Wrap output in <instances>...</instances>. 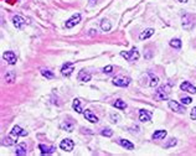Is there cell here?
<instances>
[{
	"mask_svg": "<svg viewBox=\"0 0 196 156\" xmlns=\"http://www.w3.org/2000/svg\"><path fill=\"white\" fill-rule=\"evenodd\" d=\"M170 91H171L170 84H164V85H161V87H159V89H158L156 93H155V98L159 99V100H165V99H168L169 94H170Z\"/></svg>",
	"mask_w": 196,
	"mask_h": 156,
	"instance_id": "cell-1",
	"label": "cell"
},
{
	"mask_svg": "<svg viewBox=\"0 0 196 156\" xmlns=\"http://www.w3.org/2000/svg\"><path fill=\"white\" fill-rule=\"evenodd\" d=\"M120 56H122V57H124L126 59H128V61L133 62V61H138V58H139V52H138L137 48L133 47V48H132V51H129V52H124V51H122V52H120Z\"/></svg>",
	"mask_w": 196,
	"mask_h": 156,
	"instance_id": "cell-2",
	"label": "cell"
},
{
	"mask_svg": "<svg viewBox=\"0 0 196 156\" xmlns=\"http://www.w3.org/2000/svg\"><path fill=\"white\" fill-rule=\"evenodd\" d=\"M130 83V78L129 77H124V76H117L113 78V84L117 87H128Z\"/></svg>",
	"mask_w": 196,
	"mask_h": 156,
	"instance_id": "cell-3",
	"label": "cell"
},
{
	"mask_svg": "<svg viewBox=\"0 0 196 156\" xmlns=\"http://www.w3.org/2000/svg\"><path fill=\"white\" fill-rule=\"evenodd\" d=\"M168 105L173 111H175V113H180V114L185 113V107L181 105V104H179L178 102H175V100H169Z\"/></svg>",
	"mask_w": 196,
	"mask_h": 156,
	"instance_id": "cell-4",
	"label": "cell"
},
{
	"mask_svg": "<svg viewBox=\"0 0 196 156\" xmlns=\"http://www.w3.org/2000/svg\"><path fill=\"white\" fill-rule=\"evenodd\" d=\"M60 147L62 149L63 151H67V152H70V151H72L73 150V147H75V143L71 139H65V140H62L61 143H60Z\"/></svg>",
	"mask_w": 196,
	"mask_h": 156,
	"instance_id": "cell-5",
	"label": "cell"
},
{
	"mask_svg": "<svg viewBox=\"0 0 196 156\" xmlns=\"http://www.w3.org/2000/svg\"><path fill=\"white\" fill-rule=\"evenodd\" d=\"M17 137H19L17 135H15V134L10 133V135H9V136H6V137H4V139H3V141H1L3 146H11V145L16 144Z\"/></svg>",
	"mask_w": 196,
	"mask_h": 156,
	"instance_id": "cell-6",
	"label": "cell"
},
{
	"mask_svg": "<svg viewBox=\"0 0 196 156\" xmlns=\"http://www.w3.org/2000/svg\"><path fill=\"white\" fill-rule=\"evenodd\" d=\"M195 25V21L191 15H185V16H183V27L186 29V30H191L194 27Z\"/></svg>",
	"mask_w": 196,
	"mask_h": 156,
	"instance_id": "cell-7",
	"label": "cell"
},
{
	"mask_svg": "<svg viewBox=\"0 0 196 156\" xmlns=\"http://www.w3.org/2000/svg\"><path fill=\"white\" fill-rule=\"evenodd\" d=\"M13 24L17 30H21L24 27V25L26 24V20L22 16H20V15H15L13 17Z\"/></svg>",
	"mask_w": 196,
	"mask_h": 156,
	"instance_id": "cell-8",
	"label": "cell"
},
{
	"mask_svg": "<svg viewBox=\"0 0 196 156\" xmlns=\"http://www.w3.org/2000/svg\"><path fill=\"white\" fill-rule=\"evenodd\" d=\"M80 21H81V15H80V14H75L72 17H70L68 20L66 21V27H67V29L73 27V26H76Z\"/></svg>",
	"mask_w": 196,
	"mask_h": 156,
	"instance_id": "cell-9",
	"label": "cell"
},
{
	"mask_svg": "<svg viewBox=\"0 0 196 156\" xmlns=\"http://www.w3.org/2000/svg\"><path fill=\"white\" fill-rule=\"evenodd\" d=\"M73 69H75V67H73L72 63H71V62H66L65 65L62 66V68H61V73L63 74V76L68 77V76H71V74H72Z\"/></svg>",
	"mask_w": 196,
	"mask_h": 156,
	"instance_id": "cell-10",
	"label": "cell"
},
{
	"mask_svg": "<svg viewBox=\"0 0 196 156\" xmlns=\"http://www.w3.org/2000/svg\"><path fill=\"white\" fill-rule=\"evenodd\" d=\"M180 88H181V91L191 93V94H195V93H196V87L191 84L190 82H183V83L180 84Z\"/></svg>",
	"mask_w": 196,
	"mask_h": 156,
	"instance_id": "cell-11",
	"label": "cell"
},
{
	"mask_svg": "<svg viewBox=\"0 0 196 156\" xmlns=\"http://www.w3.org/2000/svg\"><path fill=\"white\" fill-rule=\"evenodd\" d=\"M3 57L7 63H9V65H15V63H16V56H15V53L13 51L5 52V53L3 55Z\"/></svg>",
	"mask_w": 196,
	"mask_h": 156,
	"instance_id": "cell-12",
	"label": "cell"
},
{
	"mask_svg": "<svg viewBox=\"0 0 196 156\" xmlns=\"http://www.w3.org/2000/svg\"><path fill=\"white\" fill-rule=\"evenodd\" d=\"M152 119V113L148 110H144V109H140L139 110V120L145 123V121H150Z\"/></svg>",
	"mask_w": 196,
	"mask_h": 156,
	"instance_id": "cell-13",
	"label": "cell"
},
{
	"mask_svg": "<svg viewBox=\"0 0 196 156\" xmlns=\"http://www.w3.org/2000/svg\"><path fill=\"white\" fill-rule=\"evenodd\" d=\"M118 143H119V145L120 146H123L126 150H134V144L133 143H130L129 140H126V139H119L118 140Z\"/></svg>",
	"mask_w": 196,
	"mask_h": 156,
	"instance_id": "cell-14",
	"label": "cell"
},
{
	"mask_svg": "<svg viewBox=\"0 0 196 156\" xmlns=\"http://www.w3.org/2000/svg\"><path fill=\"white\" fill-rule=\"evenodd\" d=\"M15 154L19 155V156H24L28 154V149H26V145L24 143L21 144H17L16 145V150H15Z\"/></svg>",
	"mask_w": 196,
	"mask_h": 156,
	"instance_id": "cell-15",
	"label": "cell"
},
{
	"mask_svg": "<svg viewBox=\"0 0 196 156\" xmlns=\"http://www.w3.org/2000/svg\"><path fill=\"white\" fill-rule=\"evenodd\" d=\"M39 149L41 150V154H44V155L52 154V152L56 150L55 146H46V145H44V144H40V145H39Z\"/></svg>",
	"mask_w": 196,
	"mask_h": 156,
	"instance_id": "cell-16",
	"label": "cell"
},
{
	"mask_svg": "<svg viewBox=\"0 0 196 156\" xmlns=\"http://www.w3.org/2000/svg\"><path fill=\"white\" fill-rule=\"evenodd\" d=\"M83 115H85V118L87 119L88 121H91V123H97L98 121V117L96 114H93L91 110H86V111H83Z\"/></svg>",
	"mask_w": 196,
	"mask_h": 156,
	"instance_id": "cell-17",
	"label": "cell"
},
{
	"mask_svg": "<svg viewBox=\"0 0 196 156\" xmlns=\"http://www.w3.org/2000/svg\"><path fill=\"white\" fill-rule=\"evenodd\" d=\"M77 79L81 82H88V81H91V74L88 72H86V71H80V73H78V76H77Z\"/></svg>",
	"mask_w": 196,
	"mask_h": 156,
	"instance_id": "cell-18",
	"label": "cell"
},
{
	"mask_svg": "<svg viewBox=\"0 0 196 156\" xmlns=\"http://www.w3.org/2000/svg\"><path fill=\"white\" fill-rule=\"evenodd\" d=\"M166 136V130H156L155 133L152 135L153 140H161Z\"/></svg>",
	"mask_w": 196,
	"mask_h": 156,
	"instance_id": "cell-19",
	"label": "cell"
},
{
	"mask_svg": "<svg viewBox=\"0 0 196 156\" xmlns=\"http://www.w3.org/2000/svg\"><path fill=\"white\" fill-rule=\"evenodd\" d=\"M11 133L15 134V135H17V136H26V135H28V131L22 130L19 125H15L13 128V130H11Z\"/></svg>",
	"mask_w": 196,
	"mask_h": 156,
	"instance_id": "cell-20",
	"label": "cell"
},
{
	"mask_svg": "<svg viewBox=\"0 0 196 156\" xmlns=\"http://www.w3.org/2000/svg\"><path fill=\"white\" fill-rule=\"evenodd\" d=\"M153 33H154V29H146V30H144L140 35H139V39L140 40H145V39H149L150 36H153Z\"/></svg>",
	"mask_w": 196,
	"mask_h": 156,
	"instance_id": "cell-21",
	"label": "cell"
},
{
	"mask_svg": "<svg viewBox=\"0 0 196 156\" xmlns=\"http://www.w3.org/2000/svg\"><path fill=\"white\" fill-rule=\"evenodd\" d=\"M101 29L103 30V31L107 32V31H109V30L112 29V24L108 20H105V19H104V20L101 21Z\"/></svg>",
	"mask_w": 196,
	"mask_h": 156,
	"instance_id": "cell-22",
	"label": "cell"
},
{
	"mask_svg": "<svg viewBox=\"0 0 196 156\" xmlns=\"http://www.w3.org/2000/svg\"><path fill=\"white\" fill-rule=\"evenodd\" d=\"M72 108L75 110L77 111V113H83V110H82V108H81V102H80V99H73V103H72Z\"/></svg>",
	"mask_w": 196,
	"mask_h": 156,
	"instance_id": "cell-23",
	"label": "cell"
},
{
	"mask_svg": "<svg viewBox=\"0 0 196 156\" xmlns=\"http://www.w3.org/2000/svg\"><path fill=\"white\" fill-rule=\"evenodd\" d=\"M61 129H63V130H66V131H68V133H71L73 130V123H70V121H65V123H62L61 124Z\"/></svg>",
	"mask_w": 196,
	"mask_h": 156,
	"instance_id": "cell-24",
	"label": "cell"
},
{
	"mask_svg": "<svg viewBox=\"0 0 196 156\" xmlns=\"http://www.w3.org/2000/svg\"><path fill=\"white\" fill-rule=\"evenodd\" d=\"M113 105H114L117 109H126V108H127V103L123 102V100H120V99H118V100H115V102L113 103Z\"/></svg>",
	"mask_w": 196,
	"mask_h": 156,
	"instance_id": "cell-25",
	"label": "cell"
},
{
	"mask_svg": "<svg viewBox=\"0 0 196 156\" xmlns=\"http://www.w3.org/2000/svg\"><path fill=\"white\" fill-rule=\"evenodd\" d=\"M170 46L176 48V50H180V48H181V41H180L179 39H173L170 41Z\"/></svg>",
	"mask_w": 196,
	"mask_h": 156,
	"instance_id": "cell-26",
	"label": "cell"
},
{
	"mask_svg": "<svg viewBox=\"0 0 196 156\" xmlns=\"http://www.w3.org/2000/svg\"><path fill=\"white\" fill-rule=\"evenodd\" d=\"M41 74H42L44 77H46L47 79H52V78L55 77V74L51 72V71H48V69H45V68H42L41 69Z\"/></svg>",
	"mask_w": 196,
	"mask_h": 156,
	"instance_id": "cell-27",
	"label": "cell"
},
{
	"mask_svg": "<svg viewBox=\"0 0 196 156\" xmlns=\"http://www.w3.org/2000/svg\"><path fill=\"white\" fill-rule=\"evenodd\" d=\"M5 79L7 83H13V82L15 81V73L13 72V71H10V72H7L5 74Z\"/></svg>",
	"mask_w": 196,
	"mask_h": 156,
	"instance_id": "cell-28",
	"label": "cell"
},
{
	"mask_svg": "<svg viewBox=\"0 0 196 156\" xmlns=\"http://www.w3.org/2000/svg\"><path fill=\"white\" fill-rule=\"evenodd\" d=\"M150 78H152V79H150V83H149L150 87H155V85H158V83H159V78L153 76V74H150Z\"/></svg>",
	"mask_w": 196,
	"mask_h": 156,
	"instance_id": "cell-29",
	"label": "cell"
},
{
	"mask_svg": "<svg viewBox=\"0 0 196 156\" xmlns=\"http://www.w3.org/2000/svg\"><path fill=\"white\" fill-rule=\"evenodd\" d=\"M101 134L103 136H107V137H111L112 135H113V130L112 129H109V128H105V129H103L101 131Z\"/></svg>",
	"mask_w": 196,
	"mask_h": 156,
	"instance_id": "cell-30",
	"label": "cell"
},
{
	"mask_svg": "<svg viewBox=\"0 0 196 156\" xmlns=\"http://www.w3.org/2000/svg\"><path fill=\"white\" fill-rule=\"evenodd\" d=\"M191 102H193V99L190 98V97H184V98H181V103L185 104V105H187V104H190Z\"/></svg>",
	"mask_w": 196,
	"mask_h": 156,
	"instance_id": "cell-31",
	"label": "cell"
},
{
	"mask_svg": "<svg viewBox=\"0 0 196 156\" xmlns=\"http://www.w3.org/2000/svg\"><path fill=\"white\" fill-rule=\"evenodd\" d=\"M111 119H112V123H114V124H115V123L119 121V115L112 113V114H111Z\"/></svg>",
	"mask_w": 196,
	"mask_h": 156,
	"instance_id": "cell-32",
	"label": "cell"
},
{
	"mask_svg": "<svg viewBox=\"0 0 196 156\" xmlns=\"http://www.w3.org/2000/svg\"><path fill=\"white\" fill-rule=\"evenodd\" d=\"M103 72L107 73V74H111V73L113 72V66H107V67H104V68H103Z\"/></svg>",
	"mask_w": 196,
	"mask_h": 156,
	"instance_id": "cell-33",
	"label": "cell"
},
{
	"mask_svg": "<svg viewBox=\"0 0 196 156\" xmlns=\"http://www.w3.org/2000/svg\"><path fill=\"white\" fill-rule=\"evenodd\" d=\"M174 145H176V140L175 139H171L166 145H165V147H170V146H174Z\"/></svg>",
	"mask_w": 196,
	"mask_h": 156,
	"instance_id": "cell-34",
	"label": "cell"
},
{
	"mask_svg": "<svg viewBox=\"0 0 196 156\" xmlns=\"http://www.w3.org/2000/svg\"><path fill=\"white\" fill-rule=\"evenodd\" d=\"M190 118H191V119H196V107H195V108H193V110H191V113H190Z\"/></svg>",
	"mask_w": 196,
	"mask_h": 156,
	"instance_id": "cell-35",
	"label": "cell"
},
{
	"mask_svg": "<svg viewBox=\"0 0 196 156\" xmlns=\"http://www.w3.org/2000/svg\"><path fill=\"white\" fill-rule=\"evenodd\" d=\"M180 3H187V0H179Z\"/></svg>",
	"mask_w": 196,
	"mask_h": 156,
	"instance_id": "cell-36",
	"label": "cell"
}]
</instances>
